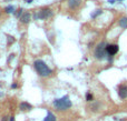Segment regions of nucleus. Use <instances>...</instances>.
Wrapping results in <instances>:
<instances>
[{"label": "nucleus", "mask_w": 127, "mask_h": 121, "mask_svg": "<svg viewBox=\"0 0 127 121\" xmlns=\"http://www.w3.org/2000/svg\"><path fill=\"white\" fill-rule=\"evenodd\" d=\"M101 13H103V10H101V9H97V10H95L94 12L92 13V18L95 19V18H97L99 15H101Z\"/></svg>", "instance_id": "12"}, {"label": "nucleus", "mask_w": 127, "mask_h": 121, "mask_svg": "<svg viewBox=\"0 0 127 121\" xmlns=\"http://www.w3.org/2000/svg\"><path fill=\"white\" fill-rule=\"evenodd\" d=\"M22 15H24V9H21V8H20L19 10L17 11V12H15V16H16L17 18H21Z\"/></svg>", "instance_id": "15"}, {"label": "nucleus", "mask_w": 127, "mask_h": 121, "mask_svg": "<svg viewBox=\"0 0 127 121\" xmlns=\"http://www.w3.org/2000/svg\"><path fill=\"white\" fill-rule=\"evenodd\" d=\"M9 121H15V117H10V119H9Z\"/></svg>", "instance_id": "19"}, {"label": "nucleus", "mask_w": 127, "mask_h": 121, "mask_svg": "<svg viewBox=\"0 0 127 121\" xmlns=\"http://www.w3.org/2000/svg\"><path fill=\"white\" fill-rule=\"evenodd\" d=\"M118 24H119V27H121V28L126 29L127 28V17L121 18V19H119V21H118Z\"/></svg>", "instance_id": "11"}, {"label": "nucleus", "mask_w": 127, "mask_h": 121, "mask_svg": "<svg viewBox=\"0 0 127 121\" xmlns=\"http://www.w3.org/2000/svg\"><path fill=\"white\" fill-rule=\"evenodd\" d=\"M117 93L121 99H126L127 98V86L126 84H121L117 89Z\"/></svg>", "instance_id": "6"}, {"label": "nucleus", "mask_w": 127, "mask_h": 121, "mask_svg": "<svg viewBox=\"0 0 127 121\" xmlns=\"http://www.w3.org/2000/svg\"><path fill=\"white\" fill-rule=\"evenodd\" d=\"M2 121H8V118H7V117H3V119H2Z\"/></svg>", "instance_id": "20"}, {"label": "nucleus", "mask_w": 127, "mask_h": 121, "mask_svg": "<svg viewBox=\"0 0 127 121\" xmlns=\"http://www.w3.org/2000/svg\"><path fill=\"white\" fill-rule=\"evenodd\" d=\"M7 39H8V42H9V43H12V42L15 41L13 37H11V36H7Z\"/></svg>", "instance_id": "17"}, {"label": "nucleus", "mask_w": 127, "mask_h": 121, "mask_svg": "<svg viewBox=\"0 0 127 121\" xmlns=\"http://www.w3.org/2000/svg\"><path fill=\"white\" fill-rule=\"evenodd\" d=\"M56 120H57V118H56V116L51 111L47 112V117L44 119V121H56Z\"/></svg>", "instance_id": "10"}, {"label": "nucleus", "mask_w": 127, "mask_h": 121, "mask_svg": "<svg viewBox=\"0 0 127 121\" xmlns=\"http://www.w3.org/2000/svg\"><path fill=\"white\" fill-rule=\"evenodd\" d=\"M33 68H35V70L37 71V73L40 77H48V76H50L51 73H53L51 69L47 66L46 62L40 59L36 60V61L33 62Z\"/></svg>", "instance_id": "2"}, {"label": "nucleus", "mask_w": 127, "mask_h": 121, "mask_svg": "<svg viewBox=\"0 0 127 121\" xmlns=\"http://www.w3.org/2000/svg\"><path fill=\"white\" fill-rule=\"evenodd\" d=\"M81 4V0H68V7L70 9H77Z\"/></svg>", "instance_id": "7"}, {"label": "nucleus", "mask_w": 127, "mask_h": 121, "mask_svg": "<svg viewBox=\"0 0 127 121\" xmlns=\"http://www.w3.org/2000/svg\"><path fill=\"white\" fill-rule=\"evenodd\" d=\"M4 11H6L7 13H12L13 11H16V9H15V7L13 6H8V7H6Z\"/></svg>", "instance_id": "14"}, {"label": "nucleus", "mask_w": 127, "mask_h": 121, "mask_svg": "<svg viewBox=\"0 0 127 121\" xmlns=\"http://www.w3.org/2000/svg\"><path fill=\"white\" fill-rule=\"evenodd\" d=\"M11 88H12V89L18 88V84H17V83H12V84H11Z\"/></svg>", "instance_id": "18"}, {"label": "nucleus", "mask_w": 127, "mask_h": 121, "mask_svg": "<svg viewBox=\"0 0 127 121\" xmlns=\"http://www.w3.org/2000/svg\"><path fill=\"white\" fill-rule=\"evenodd\" d=\"M54 12L50 8H42L33 16L35 19H40V20H45V19H48V18L53 17Z\"/></svg>", "instance_id": "4"}, {"label": "nucleus", "mask_w": 127, "mask_h": 121, "mask_svg": "<svg viewBox=\"0 0 127 121\" xmlns=\"http://www.w3.org/2000/svg\"><path fill=\"white\" fill-rule=\"evenodd\" d=\"M119 50V47L118 44H115V43H112V44H107L106 46V52H107V56H108V61H112L113 60V57L118 52Z\"/></svg>", "instance_id": "5"}, {"label": "nucleus", "mask_w": 127, "mask_h": 121, "mask_svg": "<svg viewBox=\"0 0 127 121\" xmlns=\"http://www.w3.org/2000/svg\"><path fill=\"white\" fill-rule=\"evenodd\" d=\"M30 20H31V15H30V12H28V11L24 12V15H22L21 18H20V21H21L22 23H29Z\"/></svg>", "instance_id": "8"}, {"label": "nucleus", "mask_w": 127, "mask_h": 121, "mask_svg": "<svg viewBox=\"0 0 127 121\" xmlns=\"http://www.w3.org/2000/svg\"><path fill=\"white\" fill-rule=\"evenodd\" d=\"M119 121H125V120H119Z\"/></svg>", "instance_id": "21"}, {"label": "nucleus", "mask_w": 127, "mask_h": 121, "mask_svg": "<svg viewBox=\"0 0 127 121\" xmlns=\"http://www.w3.org/2000/svg\"><path fill=\"white\" fill-rule=\"evenodd\" d=\"M53 104H54V107L59 111H66L69 108H71V106H72L69 96H64L62 98L55 99L53 102Z\"/></svg>", "instance_id": "1"}, {"label": "nucleus", "mask_w": 127, "mask_h": 121, "mask_svg": "<svg viewBox=\"0 0 127 121\" xmlns=\"http://www.w3.org/2000/svg\"><path fill=\"white\" fill-rule=\"evenodd\" d=\"M106 46L107 44L105 42H100V43L97 44V47L95 48V51H94L95 58H97L98 60L107 59L108 56H107V52H106Z\"/></svg>", "instance_id": "3"}, {"label": "nucleus", "mask_w": 127, "mask_h": 121, "mask_svg": "<svg viewBox=\"0 0 127 121\" xmlns=\"http://www.w3.org/2000/svg\"><path fill=\"white\" fill-rule=\"evenodd\" d=\"M86 100H87V101H93V100H94V97H93V95L90 92L86 93Z\"/></svg>", "instance_id": "16"}, {"label": "nucleus", "mask_w": 127, "mask_h": 121, "mask_svg": "<svg viewBox=\"0 0 127 121\" xmlns=\"http://www.w3.org/2000/svg\"><path fill=\"white\" fill-rule=\"evenodd\" d=\"M99 107H100V103H99V102H95V103H93L92 106H90V109H92L93 111H98Z\"/></svg>", "instance_id": "13"}, {"label": "nucleus", "mask_w": 127, "mask_h": 121, "mask_svg": "<svg viewBox=\"0 0 127 121\" xmlns=\"http://www.w3.org/2000/svg\"><path fill=\"white\" fill-rule=\"evenodd\" d=\"M19 109L21 111H29L32 109V106L30 103H28V102H21L19 104Z\"/></svg>", "instance_id": "9"}]
</instances>
